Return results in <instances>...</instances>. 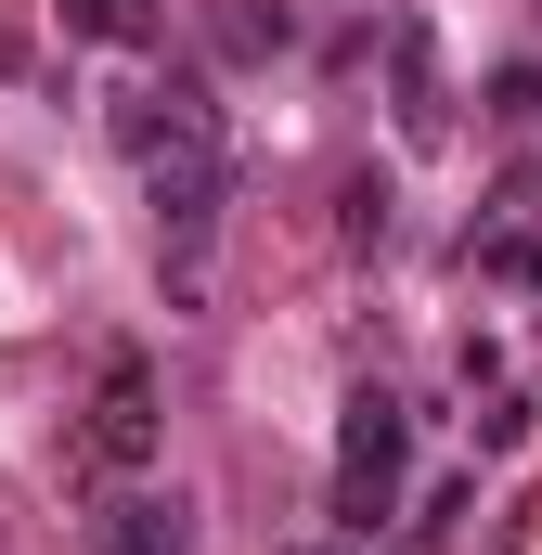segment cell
Masks as SVG:
<instances>
[{"mask_svg": "<svg viewBox=\"0 0 542 555\" xmlns=\"http://www.w3.org/2000/svg\"><path fill=\"white\" fill-rule=\"evenodd\" d=\"M65 26H78V39H117V52H142V39H155V0H65Z\"/></svg>", "mask_w": 542, "mask_h": 555, "instance_id": "8", "label": "cell"}, {"mask_svg": "<svg viewBox=\"0 0 542 555\" xmlns=\"http://www.w3.org/2000/svg\"><path fill=\"white\" fill-rule=\"evenodd\" d=\"M142 194H155V233L181 246V272L207 259V233H220V194H233V155H168V168H142Z\"/></svg>", "mask_w": 542, "mask_h": 555, "instance_id": "3", "label": "cell"}, {"mask_svg": "<svg viewBox=\"0 0 542 555\" xmlns=\"http://www.w3.org/2000/svg\"><path fill=\"white\" fill-rule=\"evenodd\" d=\"M142 452H155V362L117 349V362H104V401H91V465H117V478H130Z\"/></svg>", "mask_w": 542, "mask_h": 555, "instance_id": "4", "label": "cell"}, {"mask_svg": "<svg viewBox=\"0 0 542 555\" xmlns=\"http://www.w3.org/2000/svg\"><path fill=\"white\" fill-rule=\"evenodd\" d=\"M491 117L530 130V117H542V65H504V78H491Z\"/></svg>", "mask_w": 542, "mask_h": 555, "instance_id": "10", "label": "cell"}, {"mask_svg": "<svg viewBox=\"0 0 542 555\" xmlns=\"http://www.w3.org/2000/svg\"><path fill=\"white\" fill-rule=\"evenodd\" d=\"M91 555H194V530H181V491H117V504L91 517Z\"/></svg>", "mask_w": 542, "mask_h": 555, "instance_id": "5", "label": "cell"}, {"mask_svg": "<svg viewBox=\"0 0 542 555\" xmlns=\"http://www.w3.org/2000/svg\"><path fill=\"white\" fill-rule=\"evenodd\" d=\"M388 78H401V130L439 142L452 130V104H439V52H426V26H388Z\"/></svg>", "mask_w": 542, "mask_h": 555, "instance_id": "6", "label": "cell"}, {"mask_svg": "<svg viewBox=\"0 0 542 555\" xmlns=\"http://www.w3.org/2000/svg\"><path fill=\"white\" fill-rule=\"evenodd\" d=\"M465 259L504 272V284H542V233H530V220H491V233H465Z\"/></svg>", "mask_w": 542, "mask_h": 555, "instance_id": "7", "label": "cell"}, {"mask_svg": "<svg viewBox=\"0 0 542 555\" xmlns=\"http://www.w3.org/2000/svg\"><path fill=\"white\" fill-rule=\"evenodd\" d=\"M0 78H26V26H0Z\"/></svg>", "mask_w": 542, "mask_h": 555, "instance_id": "11", "label": "cell"}, {"mask_svg": "<svg viewBox=\"0 0 542 555\" xmlns=\"http://www.w3.org/2000/svg\"><path fill=\"white\" fill-rule=\"evenodd\" d=\"M401 478H413V414L388 388H349V426H336V530L375 543V517H401Z\"/></svg>", "mask_w": 542, "mask_h": 555, "instance_id": "1", "label": "cell"}, {"mask_svg": "<svg viewBox=\"0 0 542 555\" xmlns=\"http://www.w3.org/2000/svg\"><path fill=\"white\" fill-rule=\"evenodd\" d=\"M117 142H130L142 168H168V155H220V104H207V78H194V65L142 78L130 117H117Z\"/></svg>", "mask_w": 542, "mask_h": 555, "instance_id": "2", "label": "cell"}, {"mask_svg": "<svg viewBox=\"0 0 542 555\" xmlns=\"http://www.w3.org/2000/svg\"><path fill=\"white\" fill-rule=\"evenodd\" d=\"M336 220H349V246H388V181H375V168H362V181H349V207H336Z\"/></svg>", "mask_w": 542, "mask_h": 555, "instance_id": "9", "label": "cell"}]
</instances>
